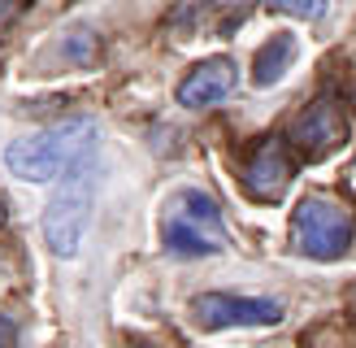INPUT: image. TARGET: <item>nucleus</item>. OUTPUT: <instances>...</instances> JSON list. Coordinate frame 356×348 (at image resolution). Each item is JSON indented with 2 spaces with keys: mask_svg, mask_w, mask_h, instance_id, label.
Returning <instances> with one entry per match:
<instances>
[{
  "mask_svg": "<svg viewBox=\"0 0 356 348\" xmlns=\"http://www.w3.org/2000/svg\"><path fill=\"white\" fill-rule=\"evenodd\" d=\"M87 148H96V122L92 118H65L57 127H44L22 135L5 148V166L26 183H48L79 161Z\"/></svg>",
  "mask_w": 356,
  "mask_h": 348,
  "instance_id": "obj_1",
  "label": "nucleus"
},
{
  "mask_svg": "<svg viewBox=\"0 0 356 348\" xmlns=\"http://www.w3.org/2000/svg\"><path fill=\"white\" fill-rule=\"evenodd\" d=\"M92 205H96V148H87L57 179V191L44 209V244L52 248V257L61 261L79 257L87 222H92Z\"/></svg>",
  "mask_w": 356,
  "mask_h": 348,
  "instance_id": "obj_2",
  "label": "nucleus"
},
{
  "mask_svg": "<svg viewBox=\"0 0 356 348\" xmlns=\"http://www.w3.org/2000/svg\"><path fill=\"white\" fill-rule=\"evenodd\" d=\"M161 248L170 257H213L226 248L222 205L200 187L174 191L161 209Z\"/></svg>",
  "mask_w": 356,
  "mask_h": 348,
  "instance_id": "obj_3",
  "label": "nucleus"
},
{
  "mask_svg": "<svg viewBox=\"0 0 356 348\" xmlns=\"http://www.w3.org/2000/svg\"><path fill=\"white\" fill-rule=\"evenodd\" d=\"M356 239V218L343 200L326 196V191H309L291 214V244L296 253L313 261H339Z\"/></svg>",
  "mask_w": 356,
  "mask_h": 348,
  "instance_id": "obj_4",
  "label": "nucleus"
},
{
  "mask_svg": "<svg viewBox=\"0 0 356 348\" xmlns=\"http://www.w3.org/2000/svg\"><path fill=\"white\" fill-rule=\"evenodd\" d=\"M296 179V144H287L282 135H265L261 144L248 152V161L239 170V183L252 200H282Z\"/></svg>",
  "mask_w": 356,
  "mask_h": 348,
  "instance_id": "obj_5",
  "label": "nucleus"
},
{
  "mask_svg": "<svg viewBox=\"0 0 356 348\" xmlns=\"http://www.w3.org/2000/svg\"><path fill=\"white\" fill-rule=\"evenodd\" d=\"M191 318L204 331L226 326H274L282 322V301L270 296H230V292H200L191 301Z\"/></svg>",
  "mask_w": 356,
  "mask_h": 348,
  "instance_id": "obj_6",
  "label": "nucleus"
},
{
  "mask_svg": "<svg viewBox=\"0 0 356 348\" xmlns=\"http://www.w3.org/2000/svg\"><path fill=\"white\" fill-rule=\"evenodd\" d=\"M239 87V65L235 57H209V61H195L183 83L174 87V96L183 109H213V104H222L230 92Z\"/></svg>",
  "mask_w": 356,
  "mask_h": 348,
  "instance_id": "obj_7",
  "label": "nucleus"
},
{
  "mask_svg": "<svg viewBox=\"0 0 356 348\" xmlns=\"http://www.w3.org/2000/svg\"><path fill=\"white\" fill-rule=\"evenodd\" d=\"M343 135H348V122L339 113V104H334L330 96H317L305 113L296 118V131H291V144L296 152H305V157H326L343 144Z\"/></svg>",
  "mask_w": 356,
  "mask_h": 348,
  "instance_id": "obj_8",
  "label": "nucleus"
},
{
  "mask_svg": "<svg viewBox=\"0 0 356 348\" xmlns=\"http://www.w3.org/2000/svg\"><path fill=\"white\" fill-rule=\"evenodd\" d=\"M296 52H300V40L291 31H278V35H270L261 48H257V61H252V83L257 87H274L282 74L291 70V61H296Z\"/></svg>",
  "mask_w": 356,
  "mask_h": 348,
  "instance_id": "obj_9",
  "label": "nucleus"
},
{
  "mask_svg": "<svg viewBox=\"0 0 356 348\" xmlns=\"http://www.w3.org/2000/svg\"><path fill=\"white\" fill-rule=\"evenodd\" d=\"M265 9H278V13H291L300 22H317L326 13V0H265Z\"/></svg>",
  "mask_w": 356,
  "mask_h": 348,
  "instance_id": "obj_10",
  "label": "nucleus"
},
{
  "mask_svg": "<svg viewBox=\"0 0 356 348\" xmlns=\"http://www.w3.org/2000/svg\"><path fill=\"white\" fill-rule=\"evenodd\" d=\"M0 348H17V322L9 313H0Z\"/></svg>",
  "mask_w": 356,
  "mask_h": 348,
  "instance_id": "obj_11",
  "label": "nucleus"
},
{
  "mask_svg": "<svg viewBox=\"0 0 356 348\" xmlns=\"http://www.w3.org/2000/svg\"><path fill=\"white\" fill-rule=\"evenodd\" d=\"M22 13V0H0V26L9 22V17H17Z\"/></svg>",
  "mask_w": 356,
  "mask_h": 348,
  "instance_id": "obj_12",
  "label": "nucleus"
},
{
  "mask_svg": "<svg viewBox=\"0 0 356 348\" xmlns=\"http://www.w3.org/2000/svg\"><path fill=\"white\" fill-rule=\"evenodd\" d=\"M9 222V205H5V196H0V226Z\"/></svg>",
  "mask_w": 356,
  "mask_h": 348,
  "instance_id": "obj_13",
  "label": "nucleus"
}]
</instances>
